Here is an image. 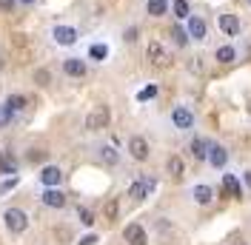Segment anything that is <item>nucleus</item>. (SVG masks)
Returning a JSON list of instances; mask_svg holds the SVG:
<instances>
[{
  "label": "nucleus",
  "mask_w": 251,
  "mask_h": 245,
  "mask_svg": "<svg viewBox=\"0 0 251 245\" xmlns=\"http://www.w3.org/2000/svg\"><path fill=\"white\" fill-rule=\"evenodd\" d=\"M100 240H97V234H86V237H80L77 245H97Z\"/></svg>",
  "instance_id": "nucleus-31"
},
{
  "label": "nucleus",
  "mask_w": 251,
  "mask_h": 245,
  "mask_svg": "<svg viewBox=\"0 0 251 245\" xmlns=\"http://www.w3.org/2000/svg\"><path fill=\"white\" fill-rule=\"evenodd\" d=\"M208 163H211V169H226L228 151H226L220 143H211V146H208Z\"/></svg>",
  "instance_id": "nucleus-10"
},
{
  "label": "nucleus",
  "mask_w": 251,
  "mask_h": 245,
  "mask_svg": "<svg viewBox=\"0 0 251 245\" xmlns=\"http://www.w3.org/2000/svg\"><path fill=\"white\" fill-rule=\"evenodd\" d=\"M34 83H37V86H49V83H51L49 69H37V72H34Z\"/></svg>",
  "instance_id": "nucleus-27"
},
{
  "label": "nucleus",
  "mask_w": 251,
  "mask_h": 245,
  "mask_svg": "<svg viewBox=\"0 0 251 245\" xmlns=\"http://www.w3.org/2000/svg\"><path fill=\"white\" fill-rule=\"evenodd\" d=\"M12 185H15V180H6V183L0 185V191H9V188H12Z\"/></svg>",
  "instance_id": "nucleus-35"
},
{
  "label": "nucleus",
  "mask_w": 251,
  "mask_h": 245,
  "mask_svg": "<svg viewBox=\"0 0 251 245\" xmlns=\"http://www.w3.org/2000/svg\"><path fill=\"white\" fill-rule=\"evenodd\" d=\"M172 122H174V128L188 131V128H194V111H191L188 106H177L172 111Z\"/></svg>",
  "instance_id": "nucleus-5"
},
{
  "label": "nucleus",
  "mask_w": 251,
  "mask_h": 245,
  "mask_svg": "<svg viewBox=\"0 0 251 245\" xmlns=\"http://www.w3.org/2000/svg\"><path fill=\"white\" fill-rule=\"evenodd\" d=\"M117 214H120V205H117V199H109L106 202V220H117Z\"/></svg>",
  "instance_id": "nucleus-28"
},
{
  "label": "nucleus",
  "mask_w": 251,
  "mask_h": 245,
  "mask_svg": "<svg viewBox=\"0 0 251 245\" xmlns=\"http://www.w3.org/2000/svg\"><path fill=\"white\" fill-rule=\"evenodd\" d=\"M146 54H149V63H151V66H157V69H163V66H169V63H172L169 51H166V46H163L160 40H151V43H149V49H146Z\"/></svg>",
  "instance_id": "nucleus-4"
},
{
  "label": "nucleus",
  "mask_w": 251,
  "mask_h": 245,
  "mask_svg": "<svg viewBox=\"0 0 251 245\" xmlns=\"http://www.w3.org/2000/svg\"><path fill=\"white\" fill-rule=\"evenodd\" d=\"M80 222H83V225H94V214L89 208H80Z\"/></svg>",
  "instance_id": "nucleus-29"
},
{
  "label": "nucleus",
  "mask_w": 251,
  "mask_h": 245,
  "mask_svg": "<svg viewBox=\"0 0 251 245\" xmlns=\"http://www.w3.org/2000/svg\"><path fill=\"white\" fill-rule=\"evenodd\" d=\"M126 40H128V43H134V40H137V29H134V26H131V29H126Z\"/></svg>",
  "instance_id": "nucleus-33"
},
{
  "label": "nucleus",
  "mask_w": 251,
  "mask_h": 245,
  "mask_svg": "<svg viewBox=\"0 0 251 245\" xmlns=\"http://www.w3.org/2000/svg\"><path fill=\"white\" fill-rule=\"evenodd\" d=\"M3 222H6V228L12 231V234H23V231L29 228V217H26L23 208H6Z\"/></svg>",
  "instance_id": "nucleus-3"
},
{
  "label": "nucleus",
  "mask_w": 251,
  "mask_h": 245,
  "mask_svg": "<svg viewBox=\"0 0 251 245\" xmlns=\"http://www.w3.org/2000/svg\"><path fill=\"white\" fill-rule=\"evenodd\" d=\"M146 12L151 17H163L169 12V0H149V3H146Z\"/></svg>",
  "instance_id": "nucleus-21"
},
{
  "label": "nucleus",
  "mask_w": 251,
  "mask_h": 245,
  "mask_svg": "<svg viewBox=\"0 0 251 245\" xmlns=\"http://www.w3.org/2000/svg\"><path fill=\"white\" fill-rule=\"evenodd\" d=\"M172 12L177 20H188V0H174L172 3Z\"/></svg>",
  "instance_id": "nucleus-23"
},
{
  "label": "nucleus",
  "mask_w": 251,
  "mask_h": 245,
  "mask_svg": "<svg viewBox=\"0 0 251 245\" xmlns=\"http://www.w3.org/2000/svg\"><path fill=\"white\" fill-rule=\"evenodd\" d=\"M20 3H26V6H31V3H37V0H20Z\"/></svg>",
  "instance_id": "nucleus-36"
},
{
  "label": "nucleus",
  "mask_w": 251,
  "mask_h": 245,
  "mask_svg": "<svg viewBox=\"0 0 251 245\" xmlns=\"http://www.w3.org/2000/svg\"><path fill=\"white\" fill-rule=\"evenodd\" d=\"M40 199H43V205H49V208H63L66 205V194L57 191V188H46Z\"/></svg>",
  "instance_id": "nucleus-14"
},
{
  "label": "nucleus",
  "mask_w": 251,
  "mask_h": 245,
  "mask_svg": "<svg viewBox=\"0 0 251 245\" xmlns=\"http://www.w3.org/2000/svg\"><path fill=\"white\" fill-rule=\"evenodd\" d=\"M172 37H174V43H177V46H186L188 40H191V37H188V31L183 29V26H174V29H172Z\"/></svg>",
  "instance_id": "nucleus-25"
},
{
  "label": "nucleus",
  "mask_w": 251,
  "mask_h": 245,
  "mask_svg": "<svg viewBox=\"0 0 251 245\" xmlns=\"http://www.w3.org/2000/svg\"><path fill=\"white\" fill-rule=\"evenodd\" d=\"M63 72L69 77H83L86 74V60H80V57H69V60H63Z\"/></svg>",
  "instance_id": "nucleus-16"
},
{
  "label": "nucleus",
  "mask_w": 251,
  "mask_h": 245,
  "mask_svg": "<svg viewBox=\"0 0 251 245\" xmlns=\"http://www.w3.org/2000/svg\"><path fill=\"white\" fill-rule=\"evenodd\" d=\"M9 120H12V111H9L6 106H0V128H3V125H9Z\"/></svg>",
  "instance_id": "nucleus-30"
},
{
  "label": "nucleus",
  "mask_w": 251,
  "mask_h": 245,
  "mask_svg": "<svg viewBox=\"0 0 251 245\" xmlns=\"http://www.w3.org/2000/svg\"><path fill=\"white\" fill-rule=\"evenodd\" d=\"M128 154H131L134 160H140V163H146V160H149V154H151V148H149V140H146V137H140V134L128 137Z\"/></svg>",
  "instance_id": "nucleus-7"
},
{
  "label": "nucleus",
  "mask_w": 251,
  "mask_h": 245,
  "mask_svg": "<svg viewBox=\"0 0 251 245\" xmlns=\"http://www.w3.org/2000/svg\"><path fill=\"white\" fill-rule=\"evenodd\" d=\"M208 140L205 137H194L191 140V154H194V160H208Z\"/></svg>",
  "instance_id": "nucleus-18"
},
{
  "label": "nucleus",
  "mask_w": 251,
  "mask_h": 245,
  "mask_svg": "<svg viewBox=\"0 0 251 245\" xmlns=\"http://www.w3.org/2000/svg\"><path fill=\"white\" fill-rule=\"evenodd\" d=\"M15 6H17V0H0V9H3V12H12Z\"/></svg>",
  "instance_id": "nucleus-32"
},
{
  "label": "nucleus",
  "mask_w": 251,
  "mask_h": 245,
  "mask_svg": "<svg viewBox=\"0 0 251 245\" xmlns=\"http://www.w3.org/2000/svg\"><path fill=\"white\" fill-rule=\"evenodd\" d=\"M154 188H157V180H154V177L140 174L134 183L128 185V197H131V199H146V197H151V194H154Z\"/></svg>",
  "instance_id": "nucleus-1"
},
{
  "label": "nucleus",
  "mask_w": 251,
  "mask_h": 245,
  "mask_svg": "<svg viewBox=\"0 0 251 245\" xmlns=\"http://www.w3.org/2000/svg\"><path fill=\"white\" fill-rule=\"evenodd\" d=\"M100 160H103L106 166H117V163H120V151H117L114 146H100Z\"/></svg>",
  "instance_id": "nucleus-20"
},
{
  "label": "nucleus",
  "mask_w": 251,
  "mask_h": 245,
  "mask_svg": "<svg viewBox=\"0 0 251 245\" xmlns=\"http://www.w3.org/2000/svg\"><path fill=\"white\" fill-rule=\"evenodd\" d=\"M186 31H188V37H191V40H205V34H208V29H205V20H203V17H194V15H188Z\"/></svg>",
  "instance_id": "nucleus-9"
},
{
  "label": "nucleus",
  "mask_w": 251,
  "mask_h": 245,
  "mask_svg": "<svg viewBox=\"0 0 251 245\" xmlns=\"http://www.w3.org/2000/svg\"><path fill=\"white\" fill-rule=\"evenodd\" d=\"M166 171L172 174V180H183V174H186V166H183V160H180L177 154H172V157L166 160Z\"/></svg>",
  "instance_id": "nucleus-17"
},
{
  "label": "nucleus",
  "mask_w": 251,
  "mask_h": 245,
  "mask_svg": "<svg viewBox=\"0 0 251 245\" xmlns=\"http://www.w3.org/2000/svg\"><path fill=\"white\" fill-rule=\"evenodd\" d=\"M6 108H9L12 114H15V111H23V108H26V97H23V94H9Z\"/></svg>",
  "instance_id": "nucleus-22"
},
{
  "label": "nucleus",
  "mask_w": 251,
  "mask_h": 245,
  "mask_svg": "<svg viewBox=\"0 0 251 245\" xmlns=\"http://www.w3.org/2000/svg\"><path fill=\"white\" fill-rule=\"evenodd\" d=\"M214 60H217V63H223V66L234 63V60H237V51H234V46H220L217 51H214Z\"/></svg>",
  "instance_id": "nucleus-19"
},
{
  "label": "nucleus",
  "mask_w": 251,
  "mask_h": 245,
  "mask_svg": "<svg viewBox=\"0 0 251 245\" xmlns=\"http://www.w3.org/2000/svg\"><path fill=\"white\" fill-rule=\"evenodd\" d=\"M249 3H251V0H249Z\"/></svg>",
  "instance_id": "nucleus-37"
},
{
  "label": "nucleus",
  "mask_w": 251,
  "mask_h": 245,
  "mask_svg": "<svg viewBox=\"0 0 251 245\" xmlns=\"http://www.w3.org/2000/svg\"><path fill=\"white\" fill-rule=\"evenodd\" d=\"M220 29H223L226 37H237L240 34V20H237V15H220Z\"/></svg>",
  "instance_id": "nucleus-13"
},
{
  "label": "nucleus",
  "mask_w": 251,
  "mask_h": 245,
  "mask_svg": "<svg viewBox=\"0 0 251 245\" xmlns=\"http://www.w3.org/2000/svg\"><path fill=\"white\" fill-rule=\"evenodd\" d=\"M191 197H194L197 205H211V202H214V188H211V185H205V183H200V185H194V188H191Z\"/></svg>",
  "instance_id": "nucleus-11"
},
{
  "label": "nucleus",
  "mask_w": 251,
  "mask_h": 245,
  "mask_svg": "<svg viewBox=\"0 0 251 245\" xmlns=\"http://www.w3.org/2000/svg\"><path fill=\"white\" fill-rule=\"evenodd\" d=\"M123 240L128 245H149V234H146V228L140 222H128L123 228Z\"/></svg>",
  "instance_id": "nucleus-6"
},
{
  "label": "nucleus",
  "mask_w": 251,
  "mask_h": 245,
  "mask_svg": "<svg viewBox=\"0 0 251 245\" xmlns=\"http://www.w3.org/2000/svg\"><path fill=\"white\" fill-rule=\"evenodd\" d=\"M51 37H54L57 46H75L77 43V29H72V26H54Z\"/></svg>",
  "instance_id": "nucleus-8"
},
{
  "label": "nucleus",
  "mask_w": 251,
  "mask_h": 245,
  "mask_svg": "<svg viewBox=\"0 0 251 245\" xmlns=\"http://www.w3.org/2000/svg\"><path fill=\"white\" fill-rule=\"evenodd\" d=\"M243 183H246V188H251V171H243Z\"/></svg>",
  "instance_id": "nucleus-34"
},
{
  "label": "nucleus",
  "mask_w": 251,
  "mask_h": 245,
  "mask_svg": "<svg viewBox=\"0 0 251 245\" xmlns=\"http://www.w3.org/2000/svg\"><path fill=\"white\" fill-rule=\"evenodd\" d=\"M111 122V111L109 106H94L89 114H86V128L89 131H103V128H109Z\"/></svg>",
  "instance_id": "nucleus-2"
},
{
  "label": "nucleus",
  "mask_w": 251,
  "mask_h": 245,
  "mask_svg": "<svg viewBox=\"0 0 251 245\" xmlns=\"http://www.w3.org/2000/svg\"><path fill=\"white\" fill-rule=\"evenodd\" d=\"M63 180V171L57 166H46V169L40 171V183L46 185V188H57Z\"/></svg>",
  "instance_id": "nucleus-12"
},
{
  "label": "nucleus",
  "mask_w": 251,
  "mask_h": 245,
  "mask_svg": "<svg viewBox=\"0 0 251 245\" xmlns=\"http://www.w3.org/2000/svg\"><path fill=\"white\" fill-rule=\"evenodd\" d=\"M157 97V86L151 83V86H146L143 92H137V103H146V100H154Z\"/></svg>",
  "instance_id": "nucleus-26"
},
{
  "label": "nucleus",
  "mask_w": 251,
  "mask_h": 245,
  "mask_svg": "<svg viewBox=\"0 0 251 245\" xmlns=\"http://www.w3.org/2000/svg\"><path fill=\"white\" fill-rule=\"evenodd\" d=\"M89 57H92V60H106V57H109V46H103V43H94V46L89 49Z\"/></svg>",
  "instance_id": "nucleus-24"
},
{
  "label": "nucleus",
  "mask_w": 251,
  "mask_h": 245,
  "mask_svg": "<svg viewBox=\"0 0 251 245\" xmlns=\"http://www.w3.org/2000/svg\"><path fill=\"white\" fill-rule=\"evenodd\" d=\"M223 188H226V194L234 199H243V185L237 180L234 174H223Z\"/></svg>",
  "instance_id": "nucleus-15"
}]
</instances>
